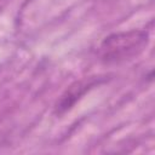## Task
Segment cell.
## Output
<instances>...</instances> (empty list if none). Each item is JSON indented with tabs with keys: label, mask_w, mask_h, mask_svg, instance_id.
Segmentation results:
<instances>
[{
	"label": "cell",
	"mask_w": 155,
	"mask_h": 155,
	"mask_svg": "<svg viewBox=\"0 0 155 155\" xmlns=\"http://www.w3.org/2000/svg\"><path fill=\"white\" fill-rule=\"evenodd\" d=\"M150 35L144 29H131L105 36L98 46L97 56L103 64H120L139 56L148 46Z\"/></svg>",
	"instance_id": "obj_1"
},
{
	"label": "cell",
	"mask_w": 155,
	"mask_h": 155,
	"mask_svg": "<svg viewBox=\"0 0 155 155\" xmlns=\"http://www.w3.org/2000/svg\"><path fill=\"white\" fill-rule=\"evenodd\" d=\"M104 79L99 76H91L85 78L79 81H75L71 84L59 97V99L54 104V114L56 115H63L64 113L69 111L91 88L97 86L98 84L103 82Z\"/></svg>",
	"instance_id": "obj_2"
}]
</instances>
